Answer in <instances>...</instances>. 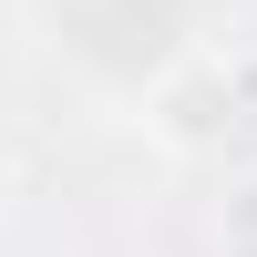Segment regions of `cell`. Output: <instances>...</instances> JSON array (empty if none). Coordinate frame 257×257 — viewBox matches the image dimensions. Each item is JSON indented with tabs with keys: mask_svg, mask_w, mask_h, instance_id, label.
I'll return each mask as SVG.
<instances>
[{
	"mask_svg": "<svg viewBox=\"0 0 257 257\" xmlns=\"http://www.w3.org/2000/svg\"><path fill=\"white\" fill-rule=\"evenodd\" d=\"M144 123L165 155H226V134L247 123V72L237 62H175L144 93Z\"/></svg>",
	"mask_w": 257,
	"mask_h": 257,
	"instance_id": "1",
	"label": "cell"
},
{
	"mask_svg": "<svg viewBox=\"0 0 257 257\" xmlns=\"http://www.w3.org/2000/svg\"><path fill=\"white\" fill-rule=\"evenodd\" d=\"M0 185H11V165H0Z\"/></svg>",
	"mask_w": 257,
	"mask_h": 257,
	"instance_id": "3",
	"label": "cell"
},
{
	"mask_svg": "<svg viewBox=\"0 0 257 257\" xmlns=\"http://www.w3.org/2000/svg\"><path fill=\"white\" fill-rule=\"evenodd\" d=\"M216 247H226V257H257V175L226 185V206H216Z\"/></svg>",
	"mask_w": 257,
	"mask_h": 257,
	"instance_id": "2",
	"label": "cell"
}]
</instances>
